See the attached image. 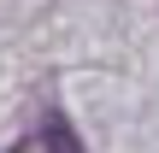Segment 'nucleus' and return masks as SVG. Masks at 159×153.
I'll list each match as a JSON object with an SVG mask.
<instances>
[{
  "label": "nucleus",
  "mask_w": 159,
  "mask_h": 153,
  "mask_svg": "<svg viewBox=\"0 0 159 153\" xmlns=\"http://www.w3.org/2000/svg\"><path fill=\"white\" fill-rule=\"evenodd\" d=\"M41 142H47V153H77V136H71V130H65L59 118H53V124L41 130Z\"/></svg>",
  "instance_id": "1"
}]
</instances>
